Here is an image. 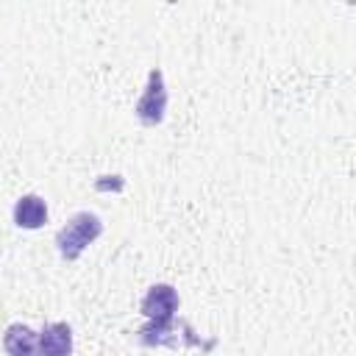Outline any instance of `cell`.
<instances>
[{
	"instance_id": "cell-6",
	"label": "cell",
	"mask_w": 356,
	"mask_h": 356,
	"mask_svg": "<svg viewBox=\"0 0 356 356\" xmlns=\"http://www.w3.org/2000/svg\"><path fill=\"white\" fill-rule=\"evenodd\" d=\"M14 222L19 228H28V231L42 228L47 222V203L39 195H22L14 203Z\"/></svg>"
},
{
	"instance_id": "cell-5",
	"label": "cell",
	"mask_w": 356,
	"mask_h": 356,
	"mask_svg": "<svg viewBox=\"0 0 356 356\" xmlns=\"http://www.w3.org/2000/svg\"><path fill=\"white\" fill-rule=\"evenodd\" d=\"M42 356H72V328L67 323H44L39 331Z\"/></svg>"
},
{
	"instance_id": "cell-2",
	"label": "cell",
	"mask_w": 356,
	"mask_h": 356,
	"mask_svg": "<svg viewBox=\"0 0 356 356\" xmlns=\"http://www.w3.org/2000/svg\"><path fill=\"white\" fill-rule=\"evenodd\" d=\"M178 292L175 286L170 284H153L142 303H139V312L147 317V325L145 328H164L170 323H175V312H178Z\"/></svg>"
},
{
	"instance_id": "cell-3",
	"label": "cell",
	"mask_w": 356,
	"mask_h": 356,
	"mask_svg": "<svg viewBox=\"0 0 356 356\" xmlns=\"http://www.w3.org/2000/svg\"><path fill=\"white\" fill-rule=\"evenodd\" d=\"M167 111V86H164V72L159 67H153L147 72V83L134 106V114L142 125H159L164 120Z\"/></svg>"
},
{
	"instance_id": "cell-4",
	"label": "cell",
	"mask_w": 356,
	"mask_h": 356,
	"mask_svg": "<svg viewBox=\"0 0 356 356\" xmlns=\"http://www.w3.org/2000/svg\"><path fill=\"white\" fill-rule=\"evenodd\" d=\"M3 348L8 356H42L39 348V334L31 325L22 323H11L3 334Z\"/></svg>"
},
{
	"instance_id": "cell-1",
	"label": "cell",
	"mask_w": 356,
	"mask_h": 356,
	"mask_svg": "<svg viewBox=\"0 0 356 356\" xmlns=\"http://www.w3.org/2000/svg\"><path fill=\"white\" fill-rule=\"evenodd\" d=\"M103 234V222L92 211H78L72 214L56 234V248L64 261H75L97 236Z\"/></svg>"
}]
</instances>
